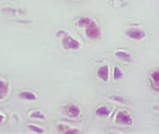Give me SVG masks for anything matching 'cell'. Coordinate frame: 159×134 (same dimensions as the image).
<instances>
[{"instance_id": "cell-4", "label": "cell", "mask_w": 159, "mask_h": 134, "mask_svg": "<svg viewBox=\"0 0 159 134\" xmlns=\"http://www.w3.org/2000/svg\"><path fill=\"white\" fill-rule=\"evenodd\" d=\"M98 76L103 80H107V77H108V69H107V67H102V68L98 71Z\"/></svg>"}, {"instance_id": "cell-7", "label": "cell", "mask_w": 159, "mask_h": 134, "mask_svg": "<svg viewBox=\"0 0 159 134\" xmlns=\"http://www.w3.org/2000/svg\"><path fill=\"white\" fill-rule=\"evenodd\" d=\"M21 96L24 97V98H25V99H29V100H34L35 99V96L33 94L29 93V92L28 93L27 92H24V93L21 94Z\"/></svg>"}, {"instance_id": "cell-1", "label": "cell", "mask_w": 159, "mask_h": 134, "mask_svg": "<svg viewBox=\"0 0 159 134\" xmlns=\"http://www.w3.org/2000/svg\"><path fill=\"white\" fill-rule=\"evenodd\" d=\"M81 24L86 26V34L90 38H97L99 36V29L96 23L88 19H82Z\"/></svg>"}, {"instance_id": "cell-5", "label": "cell", "mask_w": 159, "mask_h": 134, "mask_svg": "<svg viewBox=\"0 0 159 134\" xmlns=\"http://www.w3.org/2000/svg\"><path fill=\"white\" fill-rule=\"evenodd\" d=\"M152 79L153 85H157L159 87V71H155L152 74Z\"/></svg>"}, {"instance_id": "cell-6", "label": "cell", "mask_w": 159, "mask_h": 134, "mask_svg": "<svg viewBox=\"0 0 159 134\" xmlns=\"http://www.w3.org/2000/svg\"><path fill=\"white\" fill-rule=\"evenodd\" d=\"M67 114L69 115H71V116H76L78 114H79V109L76 107V106H70L69 108H68V112H67Z\"/></svg>"}, {"instance_id": "cell-8", "label": "cell", "mask_w": 159, "mask_h": 134, "mask_svg": "<svg viewBox=\"0 0 159 134\" xmlns=\"http://www.w3.org/2000/svg\"><path fill=\"white\" fill-rule=\"evenodd\" d=\"M2 119H3V117H2V116H0V121H1Z\"/></svg>"}, {"instance_id": "cell-2", "label": "cell", "mask_w": 159, "mask_h": 134, "mask_svg": "<svg viewBox=\"0 0 159 134\" xmlns=\"http://www.w3.org/2000/svg\"><path fill=\"white\" fill-rule=\"evenodd\" d=\"M117 119H121V123H125V124L130 123V117L125 113H119L117 115Z\"/></svg>"}, {"instance_id": "cell-3", "label": "cell", "mask_w": 159, "mask_h": 134, "mask_svg": "<svg viewBox=\"0 0 159 134\" xmlns=\"http://www.w3.org/2000/svg\"><path fill=\"white\" fill-rule=\"evenodd\" d=\"M129 36H130L132 38H141L144 35H143V33H142L141 31H139V29H136V31H135V29H134V30H131V32L129 33Z\"/></svg>"}]
</instances>
